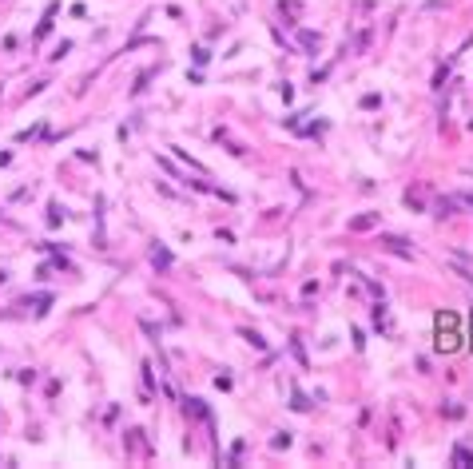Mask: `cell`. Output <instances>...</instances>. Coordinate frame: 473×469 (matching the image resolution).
Listing matches in <instances>:
<instances>
[{
  "label": "cell",
  "instance_id": "cell-3",
  "mask_svg": "<svg viewBox=\"0 0 473 469\" xmlns=\"http://www.w3.org/2000/svg\"><path fill=\"white\" fill-rule=\"evenodd\" d=\"M151 259H155V266H171V255H167V251H159V247L151 251Z\"/></svg>",
  "mask_w": 473,
  "mask_h": 469
},
{
  "label": "cell",
  "instance_id": "cell-4",
  "mask_svg": "<svg viewBox=\"0 0 473 469\" xmlns=\"http://www.w3.org/2000/svg\"><path fill=\"white\" fill-rule=\"evenodd\" d=\"M298 40H302V48H314V44H318V36H314V32H302Z\"/></svg>",
  "mask_w": 473,
  "mask_h": 469
},
{
  "label": "cell",
  "instance_id": "cell-2",
  "mask_svg": "<svg viewBox=\"0 0 473 469\" xmlns=\"http://www.w3.org/2000/svg\"><path fill=\"white\" fill-rule=\"evenodd\" d=\"M453 457H457L461 465H473V453H469V449H465V445H457V449H453Z\"/></svg>",
  "mask_w": 473,
  "mask_h": 469
},
{
  "label": "cell",
  "instance_id": "cell-1",
  "mask_svg": "<svg viewBox=\"0 0 473 469\" xmlns=\"http://www.w3.org/2000/svg\"><path fill=\"white\" fill-rule=\"evenodd\" d=\"M374 223H378V215H362V219L350 223V231H366V227H374Z\"/></svg>",
  "mask_w": 473,
  "mask_h": 469
},
{
  "label": "cell",
  "instance_id": "cell-5",
  "mask_svg": "<svg viewBox=\"0 0 473 469\" xmlns=\"http://www.w3.org/2000/svg\"><path fill=\"white\" fill-rule=\"evenodd\" d=\"M465 203H469V207H473V195H465Z\"/></svg>",
  "mask_w": 473,
  "mask_h": 469
}]
</instances>
